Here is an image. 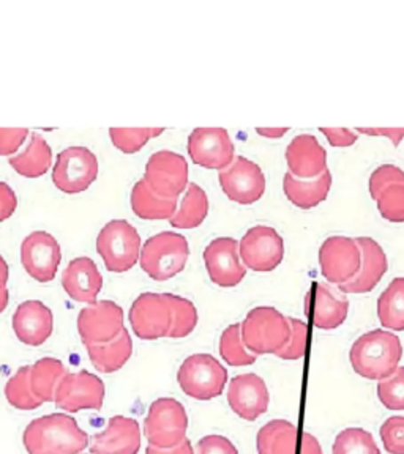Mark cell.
Segmentation results:
<instances>
[{"mask_svg":"<svg viewBox=\"0 0 404 454\" xmlns=\"http://www.w3.org/2000/svg\"><path fill=\"white\" fill-rule=\"evenodd\" d=\"M22 443L28 454H81L89 447V435L70 415L51 413L28 423Z\"/></svg>","mask_w":404,"mask_h":454,"instance_id":"6da1fadb","label":"cell"},{"mask_svg":"<svg viewBox=\"0 0 404 454\" xmlns=\"http://www.w3.org/2000/svg\"><path fill=\"white\" fill-rule=\"evenodd\" d=\"M403 356V346L397 334L373 330L355 340L349 360L355 372L368 380H383L392 376Z\"/></svg>","mask_w":404,"mask_h":454,"instance_id":"7a4b0ae2","label":"cell"},{"mask_svg":"<svg viewBox=\"0 0 404 454\" xmlns=\"http://www.w3.org/2000/svg\"><path fill=\"white\" fill-rule=\"evenodd\" d=\"M242 340L255 355L277 354L291 338L289 320L272 306H257L241 324Z\"/></svg>","mask_w":404,"mask_h":454,"instance_id":"3957f363","label":"cell"},{"mask_svg":"<svg viewBox=\"0 0 404 454\" xmlns=\"http://www.w3.org/2000/svg\"><path fill=\"white\" fill-rule=\"evenodd\" d=\"M190 255L184 235L163 231L146 240L139 254L141 269L155 281H168L185 269Z\"/></svg>","mask_w":404,"mask_h":454,"instance_id":"277c9868","label":"cell"},{"mask_svg":"<svg viewBox=\"0 0 404 454\" xmlns=\"http://www.w3.org/2000/svg\"><path fill=\"white\" fill-rule=\"evenodd\" d=\"M97 251L109 271L123 273L139 261L141 237L127 220L109 221L97 237Z\"/></svg>","mask_w":404,"mask_h":454,"instance_id":"5b68a950","label":"cell"},{"mask_svg":"<svg viewBox=\"0 0 404 454\" xmlns=\"http://www.w3.org/2000/svg\"><path fill=\"white\" fill-rule=\"evenodd\" d=\"M178 382L186 396L209 401L225 390L227 369L212 355H190L178 368Z\"/></svg>","mask_w":404,"mask_h":454,"instance_id":"8992f818","label":"cell"},{"mask_svg":"<svg viewBox=\"0 0 404 454\" xmlns=\"http://www.w3.org/2000/svg\"><path fill=\"white\" fill-rule=\"evenodd\" d=\"M188 417L184 405L172 397H160L149 407L144 419V434L149 445L172 448L186 437Z\"/></svg>","mask_w":404,"mask_h":454,"instance_id":"52a82bcc","label":"cell"},{"mask_svg":"<svg viewBox=\"0 0 404 454\" xmlns=\"http://www.w3.org/2000/svg\"><path fill=\"white\" fill-rule=\"evenodd\" d=\"M99 177V158L92 150L73 145L57 155L52 182L67 194L83 192Z\"/></svg>","mask_w":404,"mask_h":454,"instance_id":"ba28073f","label":"cell"},{"mask_svg":"<svg viewBox=\"0 0 404 454\" xmlns=\"http://www.w3.org/2000/svg\"><path fill=\"white\" fill-rule=\"evenodd\" d=\"M105 382L89 371L67 372L64 379L57 385V409L67 413H76L79 411H99L105 403Z\"/></svg>","mask_w":404,"mask_h":454,"instance_id":"9c48e42d","label":"cell"},{"mask_svg":"<svg viewBox=\"0 0 404 454\" xmlns=\"http://www.w3.org/2000/svg\"><path fill=\"white\" fill-rule=\"evenodd\" d=\"M144 182L158 196L178 199L188 186V163L172 150H158L147 160Z\"/></svg>","mask_w":404,"mask_h":454,"instance_id":"30bf717a","label":"cell"},{"mask_svg":"<svg viewBox=\"0 0 404 454\" xmlns=\"http://www.w3.org/2000/svg\"><path fill=\"white\" fill-rule=\"evenodd\" d=\"M320 265L321 273L329 283H348L362 265V251L359 243L345 235L327 237L321 245Z\"/></svg>","mask_w":404,"mask_h":454,"instance_id":"8fae6325","label":"cell"},{"mask_svg":"<svg viewBox=\"0 0 404 454\" xmlns=\"http://www.w3.org/2000/svg\"><path fill=\"white\" fill-rule=\"evenodd\" d=\"M128 319L138 338H166L172 325V311L164 294L144 292L136 298L128 312Z\"/></svg>","mask_w":404,"mask_h":454,"instance_id":"7c38bea8","label":"cell"},{"mask_svg":"<svg viewBox=\"0 0 404 454\" xmlns=\"http://www.w3.org/2000/svg\"><path fill=\"white\" fill-rule=\"evenodd\" d=\"M239 254L249 269L270 271L283 261V237L265 224L250 227L239 241Z\"/></svg>","mask_w":404,"mask_h":454,"instance_id":"4fadbf2b","label":"cell"},{"mask_svg":"<svg viewBox=\"0 0 404 454\" xmlns=\"http://www.w3.org/2000/svg\"><path fill=\"white\" fill-rule=\"evenodd\" d=\"M62 261L60 245L54 235L46 231L28 234L21 243V262L30 278L38 283H50L56 278Z\"/></svg>","mask_w":404,"mask_h":454,"instance_id":"5bb4252c","label":"cell"},{"mask_svg":"<svg viewBox=\"0 0 404 454\" xmlns=\"http://www.w3.org/2000/svg\"><path fill=\"white\" fill-rule=\"evenodd\" d=\"M123 328V309L113 300H101L79 311L78 332L84 346L114 340Z\"/></svg>","mask_w":404,"mask_h":454,"instance_id":"9a60e30c","label":"cell"},{"mask_svg":"<svg viewBox=\"0 0 404 454\" xmlns=\"http://www.w3.org/2000/svg\"><path fill=\"white\" fill-rule=\"evenodd\" d=\"M221 188L239 204H253L265 192V177L259 164L245 156H234L229 166L220 170Z\"/></svg>","mask_w":404,"mask_h":454,"instance_id":"2e32d148","label":"cell"},{"mask_svg":"<svg viewBox=\"0 0 404 454\" xmlns=\"http://www.w3.org/2000/svg\"><path fill=\"white\" fill-rule=\"evenodd\" d=\"M234 152L226 128H194L188 136V153L202 168L225 169L234 160Z\"/></svg>","mask_w":404,"mask_h":454,"instance_id":"e0dca14e","label":"cell"},{"mask_svg":"<svg viewBox=\"0 0 404 454\" xmlns=\"http://www.w3.org/2000/svg\"><path fill=\"white\" fill-rule=\"evenodd\" d=\"M204 261L209 277L221 287H234L247 273L241 262L239 241L233 237L213 239L204 249Z\"/></svg>","mask_w":404,"mask_h":454,"instance_id":"ac0fdd59","label":"cell"},{"mask_svg":"<svg viewBox=\"0 0 404 454\" xmlns=\"http://www.w3.org/2000/svg\"><path fill=\"white\" fill-rule=\"evenodd\" d=\"M227 403L237 417L255 421L267 411L270 395L263 377L257 374H241L231 379L227 387Z\"/></svg>","mask_w":404,"mask_h":454,"instance_id":"d6986e66","label":"cell"},{"mask_svg":"<svg viewBox=\"0 0 404 454\" xmlns=\"http://www.w3.org/2000/svg\"><path fill=\"white\" fill-rule=\"evenodd\" d=\"M369 192L377 208L389 221H404V170L393 164H383L369 177Z\"/></svg>","mask_w":404,"mask_h":454,"instance_id":"ffe728a7","label":"cell"},{"mask_svg":"<svg viewBox=\"0 0 404 454\" xmlns=\"http://www.w3.org/2000/svg\"><path fill=\"white\" fill-rule=\"evenodd\" d=\"M348 298L335 292L329 284L313 283L305 295V314L321 330H335L346 320Z\"/></svg>","mask_w":404,"mask_h":454,"instance_id":"44dd1931","label":"cell"},{"mask_svg":"<svg viewBox=\"0 0 404 454\" xmlns=\"http://www.w3.org/2000/svg\"><path fill=\"white\" fill-rule=\"evenodd\" d=\"M12 326L22 344L38 348L54 332V314L40 300H28L16 308Z\"/></svg>","mask_w":404,"mask_h":454,"instance_id":"7402d4cb","label":"cell"},{"mask_svg":"<svg viewBox=\"0 0 404 454\" xmlns=\"http://www.w3.org/2000/svg\"><path fill=\"white\" fill-rule=\"evenodd\" d=\"M141 450V429L135 419L115 415L105 431L91 439L92 454H138Z\"/></svg>","mask_w":404,"mask_h":454,"instance_id":"603a6c76","label":"cell"},{"mask_svg":"<svg viewBox=\"0 0 404 454\" xmlns=\"http://www.w3.org/2000/svg\"><path fill=\"white\" fill-rule=\"evenodd\" d=\"M355 241L362 251V265L359 273L353 279H349L348 283L338 284V289L343 294H365L373 291V287H376L389 269L387 255L376 240H373L371 237H357Z\"/></svg>","mask_w":404,"mask_h":454,"instance_id":"cb8c5ba5","label":"cell"},{"mask_svg":"<svg viewBox=\"0 0 404 454\" xmlns=\"http://www.w3.org/2000/svg\"><path fill=\"white\" fill-rule=\"evenodd\" d=\"M62 287L75 301L93 305L103 287V277L91 257L81 255L65 267Z\"/></svg>","mask_w":404,"mask_h":454,"instance_id":"d4e9b609","label":"cell"},{"mask_svg":"<svg viewBox=\"0 0 404 454\" xmlns=\"http://www.w3.org/2000/svg\"><path fill=\"white\" fill-rule=\"evenodd\" d=\"M286 161L294 177L316 178L327 169V152L316 136L297 135L286 147Z\"/></svg>","mask_w":404,"mask_h":454,"instance_id":"484cf974","label":"cell"},{"mask_svg":"<svg viewBox=\"0 0 404 454\" xmlns=\"http://www.w3.org/2000/svg\"><path fill=\"white\" fill-rule=\"evenodd\" d=\"M85 348L93 368L103 374H113L130 360L133 354V340L127 328H123L117 338L103 344H87Z\"/></svg>","mask_w":404,"mask_h":454,"instance_id":"4316f807","label":"cell"},{"mask_svg":"<svg viewBox=\"0 0 404 454\" xmlns=\"http://www.w3.org/2000/svg\"><path fill=\"white\" fill-rule=\"evenodd\" d=\"M330 186H332V174L329 168L321 176L310 180L294 177L289 170L284 174L283 188L286 196L296 206L302 208L318 206L327 198Z\"/></svg>","mask_w":404,"mask_h":454,"instance_id":"83f0119b","label":"cell"},{"mask_svg":"<svg viewBox=\"0 0 404 454\" xmlns=\"http://www.w3.org/2000/svg\"><path fill=\"white\" fill-rule=\"evenodd\" d=\"M298 429L288 419H272L264 425L257 437L256 448L259 454H296Z\"/></svg>","mask_w":404,"mask_h":454,"instance_id":"f1b7e54d","label":"cell"},{"mask_svg":"<svg viewBox=\"0 0 404 454\" xmlns=\"http://www.w3.org/2000/svg\"><path fill=\"white\" fill-rule=\"evenodd\" d=\"M8 164L22 177L38 178L50 170L52 164V150L46 139L38 133L30 135L26 150L20 155L12 156Z\"/></svg>","mask_w":404,"mask_h":454,"instance_id":"f546056e","label":"cell"},{"mask_svg":"<svg viewBox=\"0 0 404 454\" xmlns=\"http://www.w3.org/2000/svg\"><path fill=\"white\" fill-rule=\"evenodd\" d=\"M131 208L142 220H170L178 210V199L158 196L141 178L131 190Z\"/></svg>","mask_w":404,"mask_h":454,"instance_id":"4dcf8cb0","label":"cell"},{"mask_svg":"<svg viewBox=\"0 0 404 454\" xmlns=\"http://www.w3.org/2000/svg\"><path fill=\"white\" fill-rule=\"evenodd\" d=\"M67 374L64 363L57 358H42L30 366V387L36 399L44 403H54L57 385Z\"/></svg>","mask_w":404,"mask_h":454,"instance_id":"1f68e13d","label":"cell"},{"mask_svg":"<svg viewBox=\"0 0 404 454\" xmlns=\"http://www.w3.org/2000/svg\"><path fill=\"white\" fill-rule=\"evenodd\" d=\"M209 213V199L199 184H188L178 210L170 218V226L192 229L206 220Z\"/></svg>","mask_w":404,"mask_h":454,"instance_id":"d6a6232c","label":"cell"},{"mask_svg":"<svg viewBox=\"0 0 404 454\" xmlns=\"http://www.w3.org/2000/svg\"><path fill=\"white\" fill-rule=\"evenodd\" d=\"M377 316L385 328L404 330V278H395L377 298Z\"/></svg>","mask_w":404,"mask_h":454,"instance_id":"836d02e7","label":"cell"},{"mask_svg":"<svg viewBox=\"0 0 404 454\" xmlns=\"http://www.w3.org/2000/svg\"><path fill=\"white\" fill-rule=\"evenodd\" d=\"M8 404L18 411H36L43 404L30 387V366H22L8 379L5 385Z\"/></svg>","mask_w":404,"mask_h":454,"instance_id":"e575fe53","label":"cell"},{"mask_svg":"<svg viewBox=\"0 0 404 454\" xmlns=\"http://www.w3.org/2000/svg\"><path fill=\"white\" fill-rule=\"evenodd\" d=\"M172 311V325L168 338H185L198 325V309L188 298L176 294H164Z\"/></svg>","mask_w":404,"mask_h":454,"instance_id":"d590c367","label":"cell"},{"mask_svg":"<svg viewBox=\"0 0 404 454\" xmlns=\"http://www.w3.org/2000/svg\"><path fill=\"white\" fill-rule=\"evenodd\" d=\"M220 354L223 360L234 368L249 366L256 362V355L245 348L242 340L241 324L227 326L220 338Z\"/></svg>","mask_w":404,"mask_h":454,"instance_id":"8d00e7d4","label":"cell"},{"mask_svg":"<svg viewBox=\"0 0 404 454\" xmlns=\"http://www.w3.org/2000/svg\"><path fill=\"white\" fill-rule=\"evenodd\" d=\"M334 454H381L373 435L362 427L341 431L332 447Z\"/></svg>","mask_w":404,"mask_h":454,"instance_id":"74e56055","label":"cell"},{"mask_svg":"<svg viewBox=\"0 0 404 454\" xmlns=\"http://www.w3.org/2000/svg\"><path fill=\"white\" fill-rule=\"evenodd\" d=\"M163 128H111L109 136L123 153H136L149 139L163 133Z\"/></svg>","mask_w":404,"mask_h":454,"instance_id":"f35d334b","label":"cell"},{"mask_svg":"<svg viewBox=\"0 0 404 454\" xmlns=\"http://www.w3.org/2000/svg\"><path fill=\"white\" fill-rule=\"evenodd\" d=\"M377 396L385 409L404 411V366L377 383Z\"/></svg>","mask_w":404,"mask_h":454,"instance_id":"ab89813d","label":"cell"},{"mask_svg":"<svg viewBox=\"0 0 404 454\" xmlns=\"http://www.w3.org/2000/svg\"><path fill=\"white\" fill-rule=\"evenodd\" d=\"M288 320L291 325V338L288 340V344L275 355L283 360H300L305 356L308 326L304 320L294 319V317H288Z\"/></svg>","mask_w":404,"mask_h":454,"instance_id":"60d3db41","label":"cell"},{"mask_svg":"<svg viewBox=\"0 0 404 454\" xmlns=\"http://www.w3.org/2000/svg\"><path fill=\"white\" fill-rule=\"evenodd\" d=\"M381 439L389 454H404V417H391L381 426Z\"/></svg>","mask_w":404,"mask_h":454,"instance_id":"b9f144b4","label":"cell"},{"mask_svg":"<svg viewBox=\"0 0 404 454\" xmlns=\"http://www.w3.org/2000/svg\"><path fill=\"white\" fill-rule=\"evenodd\" d=\"M196 454H239V451L231 440L213 434L199 440Z\"/></svg>","mask_w":404,"mask_h":454,"instance_id":"7bdbcfd3","label":"cell"},{"mask_svg":"<svg viewBox=\"0 0 404 454\" xmlns=\"http://www.w3.org/2000/svg\"><path fill=\"white\" fill-rule=\"evenodd\" d=\"M28 135V128H0V156L13 155Z\"/></svg>","mask_w":404,"mask_h":454,"instance_id":"ee69618b","label":"cell"},{"mask_svg":"<svg viewBox=\"0 0 404 454\" xmlns=\"http://www.w3.org/2000/svg\"><path fill=\"white\" fill-rule=\"evenodd\" d=\"M321 131L335 147H346L357 141V131L349 128H321Z\"/></svg>","mask_w":404,"mask_h":454,"instance_id":"f6af8a7d","label":"cell"},{"mask_svg":"<svg viewBox=\"0 0 404 454\" xmlns=\"http://www.w3.org/2000/svg\"><path fill=\"white\" fill-rule=\"evenodd\" d=\"M18 207V198L10 184L0 182V223L8 220Z\"/></svg>","mask_w":404,"mask_h":454,"instance_id":"bcb514c9","label":"cell"},{"mask_svg":"<svg viewBox=\"0 0 404 454\" xmlns=\"http://www.w3.org/2000/svg\"><path fill=\"white\" fill-rule=\"evenodd\" d=\"M355 131L365 135L389 136L395 145H398L404 137V128H357Z\"/></svg>","mask_w":404,"mask_h":454,"instance_id":"7dc6e473","label":"cell"},{"mask_svg":"<svg viewBox=\"0 0 404 454\" xmlns=\"http://www.w3.org/2000/svg\"><path fill=\"white\" fill-rule=\"evenodd\" d=\"M146 454H194V450L192 442L185 437L178 445L172 448H156L149 445L146 448Z\"/></svg>","mask_w":404,"mask_h":454,"instance_id":"c3c4849f","label":"cell"},{"mask_svg":"<svg viewBox=\"0 0 404 454\" xmlns=\"http://www.w3.org/2000/svg\"><path fill=\"white\" fill-rule=\"evenodd\" d=\"M300 454H322V448H321L318 439L312 435V434L304 433L300 437V445H298Z\"/></svg>","mask_w":404,"mask_h":454,"instance_id":"681fc988","label":"cell"},{"mask_svg":"<svg viewBox=\"0 0 404 454\" xmlns=\"http://www.w3.org/2000/svg\"><path fill=\"white\" fill-rule=\"evenodd\" d=\"M289 128H256L259 135L267 136V137H280L284 133H288Z\"/></svg>","mask_w":404,"mask_h":454,"instance_id":"f907efd6","label":"cell"},{"mask_svg":"<svg viewBox=\"0 0 404 454\" xmlns=\"http://www.w3.org/2000/svg\"><path fill=\"white\" fill-rule=\"evenodd\" d=\"M8 277H10V270H8V263L2 255H0V289H5L8 283Z\"/></svg>","mask_w":404,"mask_h":454,"instance_id":"816d5d0a","label":"cell"},{"mask_svg":"<svg viewBox=\"0 0 404 454\" xmlns=\"http://www.w3.org/2000/svg\"><path fill=\"white\" fill-rule=\"evenodd\" d=\"M8 300H10V292L7 287L0 289V314L7 309Z\"/></svg>","mask_w":404,"mask_h":454,"instance_id":"f5cc1de1","label":"cell"},{"mask_svg":"<svg viewBox=\"0 0 404 454\" xmlns=\"http://www.w3.org/2000/svg\"><path fill=\"white\" fill-rule=\"evenodd\" d=\"M81 454H83V453H81ZM87 454H89V453H87ZM91 454H92V453H91Z\"/></svg>","mask_w":404,"mask_h":454,"instance_id":"db71d44e","label":"cell"}]
</instances>
